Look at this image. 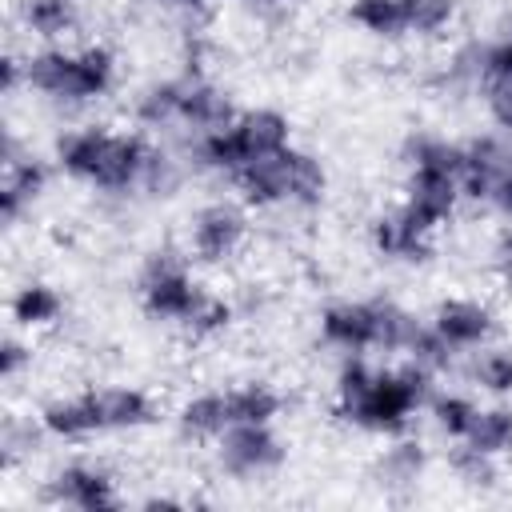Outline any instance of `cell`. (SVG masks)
<instances>
[{"label": "cell", "instance_id": "obj_1", "mask_svg": "<svg viewBox=\"0 0 512 512\" xmlns=\"http://www.w3.org/2000/svg\"><path fill=\"white\" fill-rule=\"evenodd\" d=\"M432 372L420 364L376 368L364 356H348L336 372V412L364 432H404L408 420L432 400Z\"/></svg>", "mask_w": 512, "mask_h": 512}, {"label": "cell", "instance_id": "obj_2", "mask_svg": "<svg viewBox=\"0 0 512 512\" xmlns=\"http://www.w3.org/2000/svg\"><path fill=\"white\" fill-rule=\"evenodd\" d=\"M160 160V148L140 132L112 128H72L56 140V164L100 192H148V176Z\"/></svg>", "mask_w": 512, "mask_h": 512}, {"label": "cell", "instance_id": "obj_3", "mask_svg": "<svg viewBox=\"0 0 512 512\" xmlns=\"http://www.w3.org/2000/svg\"><path fill=\"white\" fill-rule=\"evenodd\" d=\"M24 88L52 104H92L116 88V52L108 44H44L24 56Z\"/></svg>", "mask_w": 512, "mask_h": 512}, {"label": "cell", "instance_id": "obj_4", "mask_svg": "<svg viewBox=\"0 0 512 512\" xmlns=\"http://www.w3.org/2000/svg\"><path fill=\"white\" fill-rule=\"evenodd\" d=\"M288 144H292V124L284 112L248 108V112H236L224 128L188 136V160L232 180L240 168L264 160V156H276Z\"/></svg>", "mask_w": 512, "mask_h": 512}, {"label": "cell", "instance_id": "obj_5", "mask_svg": "<svg viewBox=\"0 0 512 512\" xmlns=\"http://www.w3.org/2000/svg\"><path fill=\"white\" fill-rule=\"evenodd\" d=\"M424 320L392 300H336L320 312V340L344 356L408 352Z\"/></svg>", "mask_w": 512, "mask_h": 512}, {"label": "cell", "instance_id": "obj_6", "mask_svg": "<svg viewBox=\"0 0 512 512\" xmlns=\"http://www.w3.org/2000/svg\"><path fill=\"white\" fill-rule=\"evenodd\" d=\"M232 184H236L240 200L256 204V208H312V204H320L328 176L312 152L288 144L284 152L240 168L232 176Z\"/></svg>", "mask_w": 512, "mask_h": 512}, {"label": "cell", "instance_id": "obj_7", "mask_svg": "<svg viewBox=\"0 0 512 512\" xmlns=\"http://www.w3.org/2000/svg\"><path fill=\"white\" fill-rule=\"evenodd\" d=\"M208 296L212 292H204V284L192 276V268L180 252H152L140 268V304L156 320L188 328Z\"/></svg>", "mask_w": 512, "mask_h": 512}, {"label": "cell", "instance_id": "obj_8", "mask_svg": "<svg viewBox=\"0 0 512 512\" xmlns=\"http://www.w3.org/2000/svg\"><path fill=\"white\" fill-rule=\"evenodd\" d=\"M216 456L228 476L260 480L284 464V440L272 432V424H232L216 440Z\"/></svg>", "mask_w": 512, "mask_h": 512}, {"label": "cell", "instance_id": "obj_9", "mask_svg": "<svg viewBox=\"0 0 512 512\" xmlns=\"http://www.w3.org/2000/svg\"><path fill=\"white\" fill-rule=\"evenodd\" d=\"M244 236H248L244 212L228 200H212L188 224V252L204 264H224L244 248Z\"/></svg>", "mask_w": 512, "mask_h": 512}, {"label": "cell", "instance_id": "obj_10", "mask_svg": "<svg viewBox=\"0 0 512 512\" xmlns=\"http://www.w3.org/2000/svg\"><path fill=\"white\" fill-rule=\"evenodd\" d=\"M44 500L56 508H80V512H100V508H120V492L116 480L108 476V468L76 460L64 464L48 484H44Z\"/></svg>", "mask_w": 512, "mask_h": 512}, {"label": "cell", "instance_id": "obj_11", "mask_svg": "<svg viewBox=\"0 0 512 512\" xmlns=\"http://www.w3.org/2000/svg\"><path fill=\"white\" fill-rule=\"evenodd\" d=\"M428 324L436 328V336H440L456 356H468V352L492 344V336H496V316H492V308L480 304V300H468V296H456V300L436 304V312H432Z\"/></svg>", "mask_w": 512, "mask_h": 512}, {"label": "cell", "instance_id": "obj_12", "mask_svg": "<svg viewBox=\"0 0 512 512\" xmlns=\"http://www.w3.org/2000/svg\"><path fill=\"white\" fill-rule=\"evenodd\" d=\"M232 104H228V92L216 88L208 76H196V72H184V88H180V116H176V128L196 136V132H212V128H224L232 120Z\"/></svg>", "mask_w": 512, "mask_h": 512}, {"label": "cell", "instance_id": "obj_13", "mask_svg": "<svg viewBox=\"0 0 512 512\" xmlns=\"http://www.w3.org/2000/svg\"><path fill=\"white\" fill-rule=\"evenodd\" d=\"M44 184H48L44 160L20 156L16 152V140L8 136V144H4V180H0V212H4V220L12 224L24 208H32L40 200Z\"/></svg>", "mask_w": 512, "mask_h": 512}, {"label": "cell", "instance_id": "obj_14", "mask_svg": "<svg viewBox=\"0 0 512 512\" xmlns=\"http://www.w3.org/2000/svg\"><path fill=\"white\" fill-rule=\"evenodd\" d=\"M432 236H436V232L420 228L400 204H396L392 212H384V216L372 220V248H376L380 256H388V260H404V264L428 260Z\"/></svg>", "mask_w": 512, "mask_h": 512}, {"label": "cell", "instance_id": "obj_15", "mask_svg": "<svg viewBox=\"0 0 512 512\" xmlns=\"http://www.w3.org/2000/svg\"><path fill=\"white\" fill-rule=\"evenodd\" d=\"M92 396H96V412H100L104 432H136V428H148L156 420V400L144 388L104 384V388H92Z\"/></svg>", "mask_w": 512, "mask_h": 512}, {"label": "cell", "instance_id": "obj_16", "mask_svg": "<svg viewBox=\"0 0 512 512\" xmlns=\"http://www.w3.org/2000/svg\"><path fill=\"white\" fill-rule=\"evenodd\" d=\"M40 428L56 440H88V436H100V412H96V396L92 388L76 392V396H60V400H48L40 408Z\"/></svg>", "mask_w": 512, "mask_h": 512}, {"label": "cell", "instance_id": "obj_17", "mask_svg": "<svg viewBox=\"0 0 512 512\" xmlns=\"http://www.w3.org/2000/svg\"><path fill=\"white\" fill-rule=\"evenodd\" d=\"M228 428H232V416H228V396H224V388H220V392H200V396H192V400L180 408V432H184L188 440L216 444Z\"/></svg>", "mask_w": 512, "mask_h": 512}, {"label": "cell", "instance_id": "obj_18", "mask_svg": "<svg viewBox=\"0 0 512 512\" xmlns=\"http://www.w3.org/2000/svg\"><path fill=\"white\" fill-rule=\"evenodd\" d=\"M228 396V416L232 424H272L284 408L280 392L264 380H248V384H236V388H224Z\"/></svg>", "mask_w": 512, "mask_h": 512}, {"label": "cell", "instance_id": "obj_19", "mask_svg": "<svg viewBox=\"0 0 512 512\" xmlns=\"http://www.w3.org/2000/svg\"><path fill=\"white\" fill-rule=\"evenodd\" d=\"M456 444H468V448H476V452L500 460L504 452H512V408H504V404L476 408V416H472L464 440H456Z\"/></svg>", "mask_w": 512, "mask_h": 512}, {"label": "cell", "instance_id": "obj_20", "mask_svg": "<svg viewBox=\"0 0 512 512\" xmlns=\"http://www.w3.org/2000/svg\"><path fill=\"white\" fill-rule=\"evenodd\" d=\"M180 88H184V76H168V80H156L148 84L132 112H136V124L144 128H176V116H180Z\"/></svg>", "mask_w": 512, "mask_h": 512}, {"label": "cell", "instance_id": "obj_21", "mask_svg": "<svg viewBox=\"0 0 512 512\" xmlns=\"http://www.w3.org/2000/svg\"><path fill=\"white\" fill-rule=\"evenodd\" d=\"M20 12H24L28 32L48 40V44L76 32V24H80V4L76 0H24Z\"/></svg>", "mask_w": 512, "mask_h": 512}, {"label": "cell", "instance_id": "obj_22", "mask_svg": "<svg viewBox=\"0 0 512 512\" xmlns=\"http://www.w3.org/2000/svg\"><path fill=\"white\" fill-rule=\"evenodd\" d=\"M60 312H64V300L52 284L32 280L12 296V320L24 324V328H48V324L60 320Z\"/></svg>", "mask_w": 512, "mask_h": 512}, {"label": "cell", "instance_id": "obj_23", "mask_svg": "<svg viewBox=\"0 0 512 512\" xmlns=\"http://www.w3.org/2000/svg\"><path fill=\"white\" fill-rule=\"evenodd\" d=\"M468 376L484 388V392H496V396H508L512 392V348H476L468 352Z\"/></svg>", "mask_w": 512, "mask_h": 512}, {"label": "cell", "instance_id": "obj_24", "mask_svg": "<svg viewBox=\"0 0 512 512\" xmlns=\"http://www.w3.org/2000/svg\"><path fill=\"white\" fill-rule=\"evenodd\" d=\"M476 408H480V404H476L472 396H464V392H432V400H428V412H432L436 428H440L448 440H464V432H468Z\"/></svg>", "mask_w": 512, "mask_h": 512}, {"label": "cell", "instance_id": "obj_25", "mask_svg": "<svg viewBox=\"0 0 512 512\" xmlns=\"http://www.w3.org/2000/svg\"><path fill=\"white\" fill-rule=\"evenodd\" d=\"M348 20L372 36H404V12L400 0H352Z\"/></svg>", "mask_w": 512, "mask_h": 512}, {"label": "cell", "instance_id": "obj_26", "mask_svg": "<svg viewBox=\"0 0 512 512\" xmlns=\"http://www.w3.org/2000/svg\"><path fill=\"white\" fill-rule=\"evenodd\" d=\"M408 36H436L456 20V0H400Z\"/></svg>", "mask_w": 512, "mask_h": 512}, {"label": "cell", "instance_id": "obj_27", "mask_svg": "<svg viewBox=\"0 0 512 512\" xmlns=\"http://www.w3.org/2000/svg\"><path fill=\"white\" fill-rule=\"evenodd\" d=\"M420 468H424V452L412 440H400L380 456V476L388 484H412V480H420Z\"/></svg>", "mask_w": 512, "mask_h": 512}, {"label": "cell", "instance_id": "obj_28", "mask_svg": "<svg viewBox=\"0 0 512 512\" xmlns=\"http://www.w3.org/2000/svg\"><path fill=\"white\" fill-rule=\"evenodd\" d=\"M452 468L468 484H492L496 480V456H484V452H476L468 444H456L452 448Z\"/></svg>", "mask_w": 512, "mask_h": 512}, {"label": "cell", "instance_id": "obj_29", "mask_svg": "<svg viewBox=\"0 0 512 512\" xmlns=\"http://www.w3.org/2000/svg\"><path fill=\"white\" fill-rule=\"evenodd\" d=\"M488 80H512V32L492 44H480V84Z\"/></svg>", "mask_w": 512, "mask_h": 512}, {"label": "cell", "instance_id": "obj_30", "mask_svg": "<svg viewBox=\"0 0 512 512\" xmlns=\"http://www.w3.org/2000/svg\"><path fill=\"white\" fill-rule=\"evenodd\" d=\"M480 88H484L488 120H492L504 136H512V80H488V84H480Z\"/></svg>", "mask_w": 512, "mask_h": 512}, {"label": "cell", "instance_id": "obj_31", "mask_svg": "<svg viewBox=\"0 0 512 512\" xmlns=\"http://www.w3.org/2000/svg\"><path fill=\"white\" fill-rule=\"evenodd\" d=\"M148 4L172 12L184 24V32H200V24L208 20V0H148Z\"/></svg>", "mask_w": 512, "mask_h": 512}, {"label": "cell", "instance_id": "obj_32", "mask_svg": "<svg viewBox=\"0 0 512 512\" xmlns=\"http://www.w3.org/2000/svg\"><path fill=\"white\" fill-rule=\"evenodd\" d=\"M484 204H492L496 212L512 216V152H508L504 168L496 172V180H492V188H488V200H484Z\"/></svg>", "mask_w": 512, "mask_h": 512}, {"label": "cell", "instance_id": "obj_33", "mask_svg": "<svg viewBox=\"0 0 512 512\" xmlns=\"http://www.w3.org/2000/svg\"><path fill=\"white\" fill-rule=\"evenodd\" d=\"M28 360H32V348L20 344L16 336H4V352H0V372H4V380H16Z\"/></svg>", "mask_w": 512, "mask_h": 512}, {"label": "cell", "instance_id": "obj_34", "mask_svg": "<svg viewBox=\"0 0 512 512\" xmlns=\"http://www.w3.org/2000/svg\"><path fill=\"white\" fill-rule=\"evenodd\" d=\"M496 268H500L504 284L512 288V228L500 232V240H496Z\"/></svg>", "mask_w": 512, "mask_h": 512}]
</instances>
